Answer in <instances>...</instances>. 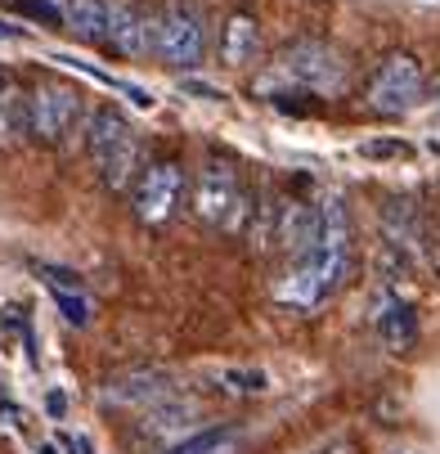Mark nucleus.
I'll use <instances>...</instances> for the list:
<instances>
[{"mask_svg":"<svg viewBox=\"0 0 440 454\" xmlns=\"http://www.w3.org/2000/svg\"><path fill=\"white\" fill-rule=\"evenodd\" d=\"M387 454H422V450H387Z\"/></svg>","mask_w":440,"mask_h":454,"instance_id":"a878e982","label":"nucleus"},{"mask_svg":"<svg viewBox=\"0 0 440 454\" xmlns=\"http://www.w3.org/2000/svg\"><path fill=\"white\" fill-rule=\"evenodd\" d=\"M23 131H27V95L0 82V145H19Z\"/></svg>","mask_w":440,"mask_h":454,"instance_id":"dca6fc26","label":"nucleus"},{"mask_svg":"<svg viewBox=\"0 0 440 454\" xmlns=\"http://www.w3.org/2000/svg\"><path fill=\"white\" fill-rule=\"evenodd\" d=\"M279 73L292 86L314 90V95H337L346 86V63L324 41H297V45H288L283 59H279Z\"/></svg>","mask_w":440,"mask_h":454,"instance_id":"6e6552de","label":"nucleus"},{"mask_svg":"<svg viewBox=\"0 0 440 454\" xmlns=\"http://www.w3.org/2000/svg\"><path fill=\"white\" fill-rule=\"evenodd\" d=\"M229 441H234V427H203L189 441H175L166 454H220Z\"/></svg>","mask_w":440,"mask_h":454,"instance_id":"a211bd4d","label":"nucleus"},{"mask_svg":"<svg viewBox=\"0 0 440 454\" xmlns=\"http://www.w3.org/2000/svg\"><path fill=\"white\" fill-rule=\"evenodd\" d=\"M41 279L50 284V293H54L63 319L77 324V329H86V324H90V297H86L81 279H77L73 270H58V266H41Z\"/></svg>","mask_w":440,"mask_h":454,"instance_id":"9b49d317","label":"nucleus"},{"mask_svg":"<svg viewBox=\"0 0 440 454\" xmlns=\"http://www.w3.org/2000/svg\"><path fill=\"white\" fill-rule=\"evenodd\" d=\"M184 203V167L175 158L149 162L131 184V207L140 225H166Z\"/></svg>","mask_w":440,"mask_h":454,"instance_id":"0eeeda50","label":"nucleus"},{"mask_svg":"<svg viewBox=\"0 0 440 454\" xmlns=\"http://www.w3.org/2000/svg\"><path fill=\"white\" fill-rule=\"evenodd\" d=\"M68 27L86 45H108L112 27V0H68Z\"/></svg>","mask_w":440,"mask_h":454,"instance_id":"ddd939ff","label":"nucleus"},{"mask_svg":"<svg viewBox=\"0 0 440 454\" xmlns=\"http://www.w3.org/2000/svg\"><path fill=\"white\" fill-rule=\"evenodd\" d=\"M108 45L117 54H153L158 45V14H144L135 0H112V27H108Z\"/></svg>","mask_w":440,"mask_h":454,"instance_id":"9d476101","label":"nucleus"},{"mask_svg":"<svg viewBox=\"0 0 440 454\" xmlns=\"http://www.w3.org/2000/svg\"><path fill=\"white\" fill-rule=\"evenodd\" d=\"M153 54L166 63V68H198L207 54V23L194 5L184 0H171V5L158 14V45Z\"/></svg>","mask_w":440,"mask_h":454,"instance_id":"423d86ee","label":"nucleus"},{"mask_svg":"<svg viewBox=\"0 0 440 454\" xmlns=\"http://www.w3.org/2000/svg\"><path fill=\"white\" fill-rule=\"evenodd\" d=\"M86 153L108 189H131L140 167V136L117 108H90L86 117Z\"/></svg>","mask_w":440,"mask_h":454,"instance_id":"f257e3e1","label":"nucleus"},{"mask_svg":"<svg viewBox=\"0 0 440 454\" xmlns=\"http://www.w3.org/2000/svg\"><path fill=\"white\" fill-rule=\"evenodd\" d=\"M314 454H351V441H346V436H333L328 445H320Z\"/></svg>","mask_w":440,"mask_h":454,"instance_id":"b1692460","label":"nucleus"},{"mask_svg":"<svg viewBox=\"0 0 440 454\" xmlns=\"http://www.w3.org/2000/svg\"><path fill=\"white\" fill-rule=\"evenodd\" d=\"M184 90H189V95H198V99H220V90L207 86V82H184Z\"/></svg>","mask_w":440,"mask_h":454,"instance_id":"5701e85b","label":"nucleus"},{"mask_svg":"<svg viewBox=\"0 0 440 454\" xmlns=\"http://www.w3.org/2000/svg\"><path fill=\"white\" fill-rule=\"evenodd\" d=\"M171 392V382L162 373H126L108 387V401L117 405H158Z\"/></svg>","mask_w":440,"mask_h":454,"instance_id":"2eb2a0df","label":"nucleus"},{"mask_svg":"<svg viewBox=\"0 0 440 454\" xmlns=\"http://www.w3.org/2000/svg\"><path fill=\"white\" fill-rule=\"evenodd\" d=\"M257 50H261V27H257V19L234 14V19L225 23V32H220V54H225V63H229V68H243V63L257 59Z\"/></svg>","mask_w":440,"mask_h":454,"instance_id":"4468645a","label":"nucleus"},{"mask_svg":"<svg viewBox=\"0 0 440 454\" xmlns=\"http://www.w3.org/2000/svg\"><path fill=\"white\" fill-rule=\"evenodd\" d=\"M189 207L203 225H216V230H238L243 216H247V199H243V184H238V171L220 158H207L189 184Z\"/></svg>","mask_w":440,"mask_h":454,"instance_id":"20e7f679","label":"nucleus"},{"mask_svg":"<svg viewBox=\"0 0 440 454\" xmlns=\"http://www.w3.org/2000/svg\"><path fill=\"white\" fill-rule=\"evenodd\" d=\"M14 36H23V32H19V27H10V23L0 27V41H14Z\"/></svg>","mask_w":440,"mask_h":454,"instance_id":"393cba45","label":"nucleus"},{"mask_svg":"<svg viewBox=\"0 0 440 454\" xmlns=\"http://www.w3.org/2000/svg\"><path fill=\"white\" fill-rule=\"evenodd\" d=\"M359 153L373 158V162H405V158H413V145H405V140H364Z\"/></svg>","mask_w":440,"mask_h":454,"instance_id":"aec40b11","label":"nucleus"},{"mask_svg":"<svg viewBox=\"0 0 440 454\" xmlns=\"http://www.w3.org/2000/svg\"><path fill=\"white\" fill-rule=\"evenodd\" d=\"M45 414H50V419L68 414V401H63V392H45Z\"/></svg>","mask_w":440,"mask_h":454,"instance_id":"4be33fe9","label":"nucleus"},{"mask_svg":"<svg viewBox=\"0 0 440 454\" xmlns=\"http://www.w3.org/2000/svg\"><path fill=\"white\" fill-rule=\"evenodd\" d=\"M220 378H225L229 392H238V396H261L266 387H270V378L261 369H225Z\"/></svg>","mask_w":440,"mask_h":454,"instance_id":"6ab92c4d","label":"nucleus"},{"mask_svg":"<svg viewBox=\"0 0 440 454\" xmlns=\"http://www.w3.org/2000/svg\"><path fill=\"white\" fill-rule=\"evenodd\" d=\"M422 95H427L422 63L413 54H387L364 86V108L377 117H400V113L418 108Z\"/></svg>","mask_w":440,"mask_h":454,"instance_id":"39448f33","label":"nucleus"},{"mask_svg":"<svg viewBox=\"0 0 440 454\" xmlns=\"http://www.w3.org/2000/svg\"><path fill=\"white\" fill-rule=\"evenodd\" d=\"M86 99L68 82H36L27 95V136L41 145H68L86 131Z\"/></svg>","mask_w":440,"mask_h":454,"instance_id":"7ed1b4c3","label":"nucleus"},{"mask_svg":"<svg viewBox=\"0 0 440 454\" xmlns=\"http://www.w3.org/2000/svg\"><path fill=\"white\" fill-rule=\"evenodd\" d=\"M436 95H440V77H436Z\"/></svg>","mask_w":440,"mask_h":454,"instance_id":"bb28decb","label":"nucleus"},{"mask_svg":"<svg viewBox=\"0 0 440 454\" xmlns=\"http://www.w3.org/2000/svg\"><path fill=\"white\" fill-rule=\"evenodd\" d=\"M351 275V252H333V247H314L305 256H297L292 270L279 279L274 297L279 306L297 310V315H310L320 301H328Z\"/></svg>","mask_w":440,"mask_h":454,"instance_id":"f03ea898","label":"nucleus"},{"mask_svg":"<svg viewBox=\"0 0 440 454\" xmlns=\"http://www.w3.org/2000/svg\"><path fill=\"white\" fill-rule=\"evenodd\" d=\"M19 10L27 19H41V27H68V14H63L54 0H19Z\"/></svg>","mask_w":440,"mask_h":454,"instance_id":"412c9836","label":"nucleus"},{"mask_svg":"<svg viewBox=\"0 0 440 454\" xmlns=\"http://www.w3.org/2000/svg\"><path fill=\"white\" fill-rule=\"evenodd\" d=\"M320 225H324V212L310 207L305 199H283L274 212H270V239L292 256H305L314 252V243H320Z\"/></svg>","mask_w":440,"mask_h":454,"instance_id":"1a4fd4ad","label":"nucleus"},{"mask_svg":"<svg viewBox=\"0 0 440 454\" xmlns=\"http://www.w3.org/2000/svg\"><path fill=\"white\" fill-rule=\"evenodd\" d=\"M377 338L391 351H413L418 347V310L409 301H387L377 310Z\"/></svg>","mask_w":440,"mask_h":454,"instance_id":"f8f14e48","label":"nucleus"},{"mask_svg":"<svg viewBox=\"0 0 440 454\" xmlns=\"http://www.w3.org/2000/svg\"><path fill=\"white\" fill-rule=\"evenodd\" d=\"M382 230H387V239H391L396 247H413V243L422 239L418 216H413V207H409L405 199H391V203L382 207Z\"/></svg>","mask_w":440,"mask_h":454,"instance_id":"f3484780","label":"nucleus"}]
</instances>
